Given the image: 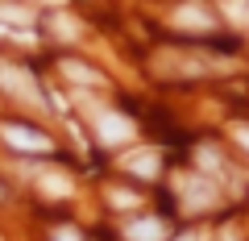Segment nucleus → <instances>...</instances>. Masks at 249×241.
<instances>
[{"label":"nucleus","mask_w":249,"mask_h":241,"mask_svg":"<svg viewBox=\"0 0 249 241\" xmlns=\"http://www.w3.org/2000/svg\"><path fill=\"white\" fill-rule=\"evenodd\" d=\"M0 88L9 92V96L25 100V104H37L42 92H37V79L25 71V67H13V63H0Z\"/></svg>","instance_id":"obj_1"},{"label":"nucleus","mask_w":249,"mask_h":241,"mask_svg":"<svg viewBox=\"0 0 249 241\" xmlns=\"http://www.w3.org/2000/svg\"><path fill=\"white\" fill-rule=\"evenodd\" d=\"M178 196H183V208L199 212V208H208L216 200V183H208V179H199V175H183L178 179Z\"/></svg>","instance_id":"obj_2"},{"label":"nucleus","mask_w":249,"mask_h":241,"mask_svg":"<svg viewBox=\"0 0 249 241\" xmlns=\"http://www.w3.org/2000/svg\"><path fill=\"white\" fill-rule=\"evenodd\" d=\"M96 133H100V142L121 146V142H129L137 129H133V121L121 116V112H100V116H96Z\"/></svg>","instance_id":"obj_3"},{"label":"nucleus","mask_w":249,"mask_h":241,"mask_svg":"<svg viewBox=\"0 0 249 241\" xmlns=\"http://www.w3.org/2000/svg\"><path fill=\"white\" fill-rule=\"evenodd\" d=\"M0 133H4V142H9L13 150H25V154H46V150H50V137H46V133H37V129L4 125Z\"/></svg>","instance_id":"obj_4"},{"label":"nucleus","mask_w":249,"mask_h":241,"mask_svg":"<svg viewBox=\"0 0 249 241\" xmlns=\"http://www.w3.org/2000/svg\"><path fill=\"white\" fill-rule=\"evenodd\" d=\"M158 167H162V158L154 150H133L129 158H124V170H133V175H142V179H154Z\"/></svg>","instance_id":"obj_5"},{"label":"nucleus","mask_w":249,"mask_h":241,"mask_svg":"<svg viewBox=\"0 0 249 241\" xmlns=\"http://www.w3.org/2000/svg\"><path fill=\"white\" fill-rule=\"evenodd\" d=\"M124 233H129V241H166V224L154 221V216H145V221H133Z\"/></svg>","instance_id":"obj_6"},{"label":"nucleus","mask_w":249,"mask_h":241,"mask_svg":"<svg viewBox=\"0 0 249 241\" xmlns=\"http://www.w3.org/2000/svg\"><path fill=\"white\" fill-rule=\"evenodd\" d=\"M0 21L9 25V37H21V29H29L34 13H29V9H0Z\"/></svg>","instance_id":"obj_7"},{"label":"nucleus","mask_w":249,"mask_h":241,"mask_svg":"<svg viewBox=\"0 0 249 241\" xmlns=\"http://www.w3.org/2000/svg\"><path fill=\"white\" fill-rule=\"evenodd\" d=\"M175 25H187V29H208V25H212V17H208L204 9H178V13H175Z\"/></svg>","instance_id":"obj_8"},{"label":"nucleus","mask_w":249,"mask_h":241,"mask_svg":"<svg viewBox=\"0 0 249 241\" xmlns=\"http://www.w3.org/2000/svg\"><path fill=\"white\" fill-rule=\"evenodd\" d=\"M67 75H71V79H79V83H91V88H104V75L88 71L83 63H67Z\"/></svg>","instance_id":"obj_9"},{"label":"nucleus","mask_w":249,"mask_h":241,"mask_svg":"<svg viewBox=\"0 0 249 241\" xmlns=\"http://www.w3.org/2000/svg\"><path fill=\"white\" fill-rule=\"evenodd\" d=\"M42 187H46V191H58V196H67V191H71V183H67L62 175H46V179H42Z\"/></svg>","instance_id":"obj_10"},{"label":"nucleus","mask_w":249,"mask_h":241,"mask_svg":"<svg viewBox=\"0 0 249 241\" xmlns=\"http://www.w3.org/2000/svg\"><path fill=\"white\" fill-rule=\"evenodd\" d=\"M112 204H116V208H133L137 196H129V191H112Z\"/></svg>","instance_id":"obj_11"},{"label":"nucleus","mask_w":249,"mask_h":241,"mask_svg":"<svg viewBox=\"0 0 249 241\" xmlns=\"http://www.w3.org/2000/svg\"><path fill=\"white\" fill-rule=\"evenodd\" d=\"M54 241H79V233L75 229H54Z\"/></svg>","instance_id":"obj_12"},{"label":"nucleus","mask_w":249,"mask_h":241,"mask_svg":"<svg viewBox=\"0 0 249 241\" xmlns=\"http://www.w3.org/2000/svg\"><path fill=\"white\" fill-rule=\"evenodd\" d=\"M237 142H241V146L249 150V129H237Z\"/></svg>","instance_id":"obj_13"},{"label":"nucleus","mask_w":249,"mask_h":241,"mask_svg":"<svg viewBox=\"0 0 249 241\" xmlns=\"http://www.w3.org/2000/svg\"><path fill=\"white\" fill-rule=\"evenodd\" d=\"M178 241H196V237H178Z\"/></svg>","instance_id":"obj_14"},{"label":"nucleus","mask_w":249,"mask_h":241,"mask_svg":"<svg viewBox=\"0 0 249 241\" xmlns=\"http://www.w3.org/2000/svg\"><path fill=\"white\" fill-rule=\"evenodd\" d=\"M0 196H4V191H0Z\"/></svg>","instance_id":"obj_15"}]
</instances>
